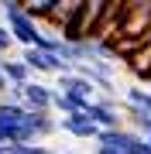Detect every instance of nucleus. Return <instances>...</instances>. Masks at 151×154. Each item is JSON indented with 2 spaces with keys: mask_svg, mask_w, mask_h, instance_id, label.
<instances>
[{
  "mask_svg": "<svg viewBox=\"0 0 151 154\" xmlns=\"http://www.w3.org/2000/svg\"><path fill=\"white\" fill-rule=\"evenodd\" d=\"M62 154H72V151H62Z\"/></svg>",
  "mask_w": 151,
  "mask_h": 154,
  "instance_id": "dca6fc26",
  "label": "nucleus"
},
{
  "mask_svg": "<svg viewBox=\"0 0 151 154\" xmlns=\"http://www.w3.org/2000/svg\"><path fill=\"white\" fill-rule=\"evenodd\" d=\"M58 130L62 134H69V137H76V140H93L100 137V127L86 120V113H79V116H62L58 120Z\"/></svg>",
  "mask_w": 151,
  "mask_h": 154,
  "instance_id": "6e6552de",
  "label": "nucleus"
},
{
  "mask_svg": "<svg viewBox=\"0 0 151 154\" xmlns=\"http://www.w3.org/2000/svg\"><path fill=\"white\" fill-rule=\"evenodd\" d=\"M0 72H4L7 86H28L31 79H34V75H31V69L24 65L21 58H4V69H0Z\"/></svg>",
  "mask_w": 151,
  "mask_h": 154,
  "instance_id": "1a4fd4ad",
  "label": "nucleus"
},
{
  "mask_svg": "<svg viewBox=\"0 0 151 154\" xmlns=\"http://www.w3.org/2000/svg\"><path fill=\"white\" fill-rule=\"evenodd\" d=\"M0 154H11V147H0Z\"/></svg>",
  "mask_w": 151,
  "mask_h": 154,
  "instance_id": "4468645a",
  "label": "nucleus"
},
{
  "mask_svg": "<svg viewBox=\"0 0 151 154\" xmlns=\"http://www.w3.org/2000/svg\"><path fill=\"white\" fill-rule=\"evenodd\" d=\"M11 45H14V38H11V31L0 24V58H7V51H11Z\"/></svg>",
  "mask_w": 151,
  "mask_h": 154,
  "instance_id": "ddd939ff",
  "label": "nucleus"
},
{
  "mask_svg": "<svg viewBox=\"0 0 151 154\" xmlns=\"http://www.w3.org/2000/svg\"><path fill=\"white\" fill-rule=\"evenodd\" d=\"M86 120L96 123L100 130H117V127H124V116H120V99L113 96H96L90 106H86Z\"/></svg>",
  "mask_w": 151,
  "mask_h": 154,
  "instance_id": "7ed1b4c3",
  "label": "nucleus"
},
{
  "mask_svg": "<svg viewBox=\"0 0 151 154\" xmlns=\"http://www.w3.org/2000/svg\"><path fill=\"white\" fill-rule=\"evenodd\" d=\"M90 103H83V99H72L65 93H58V89H52V113H62V116H79Z\"/></svg>",
  "mask_w": 151,
  "mask_h": 154,
  "instance_id": "9d476101",
  "label": "nucleus"
},
{
  "mask_svg": "<svg viewBox=\"0 0 151 154\" xmlns=\"http://www.w3.org/2000/svg\"><path fill=\"white\" fill-rule=\"evenodd\" d=\"M4 103H11V106H24V86H7Z\"/></svg>",
  "mask_w": 151,
  "mask_h": 154,
  "instance_id": "f8f14e48",
  "label": "nucleus"
},
{
  "mask_svg": "<svg viewBox=\"0 0 151 154\" xmlns=\"http://www.w3.org/2000/svg\"><path fill=\"white\" fill-rule=\"evenodd\" d=\"M0 14H4V28L11 31L14 45H24V48H38L41 41V28L28 17L24 11V4H17V0H4L0 4Z\"/></svg>",
  "mask_w": 151,
  "mask_h": 154,
  "instance_id": "f257e3e1",
  "label": "nucleus"
},
{
  "mask_svg": "<svg viewBox=\"0 0 151 154\" xmlns=\"http://www.w3.org/2000/svg\"><path fill=\"white\" fill-rule=\"evenodd\" d=\"M52 89H58V93H65V96H72V99H83V103H93V99H96L93 82H90V79H83V75H76V72L58 75Z\"/></svg>",
  "mask_w": 151,
  "mask_h": 154,
  "instance_id": "423d86ee",
  "label": "nucleus"
},
{
  "mask_svg": "<svg viewBox=\"0 0 151 154\" xmlns=\"http://www.w3.org/2000/svg\"><path fill=\"white\" fill-rule=\"evenodd\" d=\"M11 154H55L48 144H14Z\"/></svg>",
  "mask_w": 151,
  "mask_h": 154,
  "instance_id": "9b49d317",
  "label": "nucleus"
},
{
  "mask_svg": "<svg viewBox=\"0 0 151 154\" xmlns=\"http://www.w3.org/2000/svg\"><path fill=\"white\" fill-rule=\"evenodd\" d=\"M24 110H31V113H52V86L31 79V82L24 86Z\"/></svg>",
  "mask_w": 151,
  "mask_h": 154,
  "instance_id": "0eeeda50",
  "label": "nucleus"
},
{
  "mask_svg": "<svg viewBox=\"0 0 151 154\" xmlns=\"http://www.w3.org/2000/svg\"><path fill=\"white\" fill-rule=\"evenodd\" d=\"M141 140L137 130L131 127H117V130H100L93 154H134V144Z\"/></svg>",
  "mask_w": 151,
  "mask_h": 154,
  "instance_id": "20e7f679",
  "label": "nucleus"
},
{
  "mask_svg": "<svg viewBox=\"0 0 151 154\" xmlns=\"http://www.w3.org/2000/svg\"><path fill=\"white\" fill-rule=\"evenodd\" d=\"M24 116H28V110H24V106L0 103V147L31 144V140H28V130H24Z\"/></svg>",
  "mask_w": 151,
  "mask_h": 154,
  "instance_id": "f03ea898",
  "label": "nucleus"
},
{
  "mask_svg": "<svg viewBox=\"0 0 151 154\" xmlns=\"http://www.w3.org/2000/svg\"><path fill=\"white\" fill-rule=\"evenodd\" d=\"M24 130H28V140L31 144H45L52 134H58V120H55V113H31L28 110Z\"/></svg>",
  "mask_w": 151,
  "mask_h": 154,
  "instance_id": "39448f33",
  "label": "nucleus"
},
{
  "mask_svg": "<svg viewBox=\"0 0 151 154\" xmlns=\"http://www.w3.org/2000/svg\"><path fill=\"white\" fill-rule=\"evenodd\" d=\"M0 69H4V58H0Z\"/></svg>",
  "mask_w": 151,
  "mask_h": 154,
  "instance_id": "2eb2a0df",
  "label": "nucleus"
}]
</instances>
